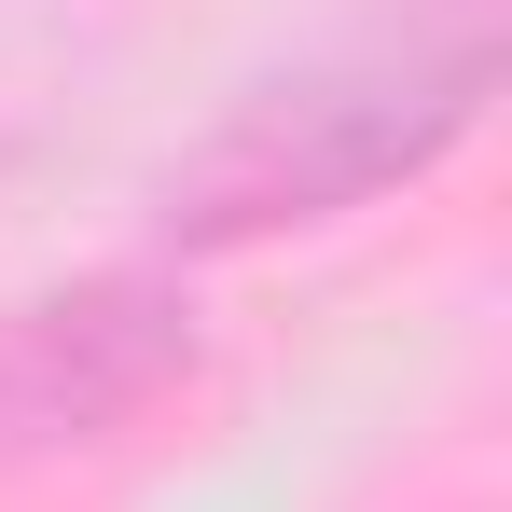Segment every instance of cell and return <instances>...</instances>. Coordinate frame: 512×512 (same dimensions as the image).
<instances>
[{
    "instance_id": "obj_1",
    "label": "cell",
    "mask_w": 512,
    "mask_h": 512,
    "mask_svg": "<svg viewBox=\"0 0 512 512\" xmlns=\"http://www.w3.org/2000/svg\"><path fill=\"white\" fill-rule=\"evenodd\" d=\"M485 70H499V42H485V14H457L443 42H402V56H346V70H305V84L250 97L194 180L167 194V222L194 250H236V236H277V222H333L360 194H388L402 167H429L471 111H485Z\"/></svg>"
},
{
    "instance_id": "obj_2",
    "label": "cell",
    "mask_w": 512,
    "mask_h": 512,
    "mask_svg": "<svg viewBox=\"0 0 512 512\" xmlns=\"http://www.w3.org/2000/svg\"><path fill=\"white\" fill-rule=\"evenodd\" d=\"M194 360L167 277H84L0 319V443H97Z\"/></svg>"
}]
</instances>
